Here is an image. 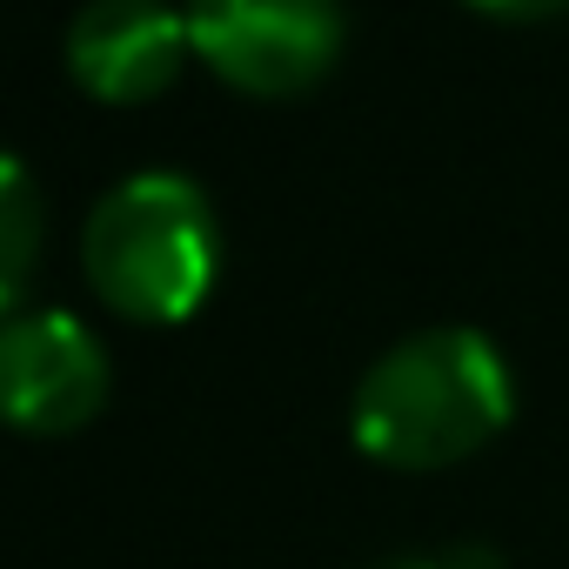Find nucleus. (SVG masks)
<instances>
[{
	"mask_svg": "<svg viewBox=\"0 0 569 569\" xmlns=\"http://www.w3.org/2000/svg\"><path fill=\"white\" fill-rule=\"evenodd\" d=\"M88 289L148 329L188 322L221 274V221L194 174L134 168L121 174L81 221Z\"/></svg>",
	"mask_w": 569,
	"mask_h": 569,
	"instance_id": "f03ea898",
	"label": "nucleus"
},
{
	"mask_svg": "<svg viewBox=\"0 0 569 569\" xmlns=\"http://www.w3.org/2000/svg\"><path fill=\"white\" fill-rule=\"evenodd\" d=\"M108 349L74 309H14L0 322V422L21 436H74L108 409Z\"/></svg>",
	"mask_w": 569,
	"mask_h": 569,
	"instance_id": "20e7f679",
	"label": "nucleus"
},
{
	"mask_svg": "<svg viewBox=\"0 0 569 569\" xmlns=\"http://www.w3.org/2000/svg\"><path fill=\"white\" fill-rule=\"evenodd\" d=\"M376 569H502V556H496V549H482V542H449V549L389 556V562H376Z\"/></svg>",
	"mask_w": 569,
	"mask_h": 569,
	"instance_id": "0eeeda50",
	"label": "nucleus"
},
{
	"mask_svg": "<svg viewBox=\"0 0 569 569\" xmlns=\"http://www.w3.org/2000/svg\"><path fill=\"white\" fill-rule=\"evenodd\" d=\"M194 54L248 94H302L316 88L349 34L342 0H188Z\"/></svg>",
	"mask_w": 569,
	"mask_h": 569,
	"instance_id": "7ed1b4c3",
	"label": "nucleus"
},
{
	"mask_svg": "<svg viewBox=\"0 0 569 569\" xmlns=\"http://www.w3.org/2000/svg\"><path fill=\"white\" fill-rule=\"evenodd\" d=\"M482 14H502V21H542L556 8H569V0H476Z\"/></svg>",
	"mask_w": 569,
	"mask_h": 569,
	"instance_id": "6e6552de",
	"label": "nucleus"
},
{
	"mask_svg": "<svg viewBox=\"0 0 569 569\" xmlns=\"http://www.w3.org/2000/svg\"><path fill=\"white\" fill-rule=\"evenodd\" d=\"M188 14L168 0H81L61 54L94 101H148L188 61Z\"/></svg>",
	"mask_w": 569,
	"mask_h": 569,
	"instance_id": "39448f33",
	"label": "nucleus"
},
{
	"mask_svg": "<svg viewBox=\"0 0 569 569\" xmlns=\"http://www.w3.org/2000/svg\"><path fill=\"white\" fill-rule=\"evenodd\" d=\"M34 261H41V188L21 154L0 148V322L21 309Z\"/></svg>",
	"mask_w": 569,
	"mask_h": 569,
	"instance_id": "423d86ee",
	"label": "nucleus"
},
{
	"mask_svg": "<svg viewBox=\"0 0 569 569\" xmlns=\"http://www.w3.org/2000/svg\"><path fill=\"white\" fill-rule=\"evenodd\" d=\"M509 416H516L509 356L469 322H436L389 342L349 396V436L382 469L469 462L509 429Z\"/></svg>",
	"mask_w": 569,
	"mask_h": 569,
	"instance_id": "f257e3e1",
	"label": "nucleus"
}]
</instances>
